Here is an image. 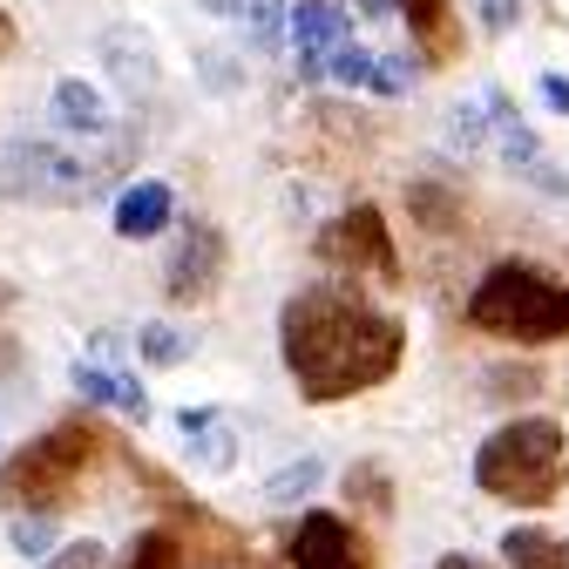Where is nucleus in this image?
<instances>
[{"label": "nucleus", "instance_id": "1", "mask_svg": "<svg viewBox=\"0 0 569 569\" xmlns=\"http://www.w3.org/2000/svg\"><path fill=\"white\" fill-rule=\"evenodd\" d=\"M278 346H284V373L299 380L306 400H346L380 387L400 367L407 332L400 319H387L346 284H306V292L284 299Z\"/></svg>", "mask_w": 569, "mask_h": 569}, {"label": "nucleus", "instance_id": "2", "mask_svg": "<svg viewBox=\"0 0 569 569\" xmlns=\"http://www.w3.org/2000/svg\"><path fill=\"white\" fill-rule=\"evenodd\" d=\"M562 475H569V435H562V420H542V413L502 420L475 448V488L495 495V502H516V509L556 502Z\"/></svg>", "mask_w": 569, "mask_h": 569}, {"label": "nucleus", "instance_id": "3", "mask_svg": "<svg viewBox=\"0 0 569 569\" xmlns=\"http://www.w3.org/2000/svg\"><path fill=\"white\" fill-rule=\"evenodd\" d=\"M468 326H481L495 339L549 346V339L569 332V284H556L536 264H495L468 292Z\"/></svg>", "mask_w": 569, "mask_h": 569}, {"label": "nucleus", "instance_id": "4", "mask_svg": "<svg viewBox=\"0 0 569 569\" xmlns=\"http://www.w3.org/2000/svg\"><path fill=\"white\" fill-rule=\"evenodd\" d=\"M109 183V157L68 150L54 136H8L0 142V197L14 203H82Z\"/></svg>", "mask_w": 569, "mask_h": 569}, {"label": "nucleus", "instance_id": "5", "mask_svg": "<svg viewBox=\"0 0 569 569\" xmlns=\"http://www.w3.org/2000/svg\"><path fill=\"white\" fill-rule=\"evenodd\" d=\"M82 461H89V435L82 427H54V435H41L34 448H21V455H8V495L21 502H54V495L68 488V475H82Z\"/></svg>", "mask_w": 569, "mask_h": 569}, {"label": "nucleus", "instance_id": "6", "mask_svg": "<svg viewBox=\"0 0 569 569\" xmlns=\"http://www.w3.org/2000/svg\"><path fill=\"white\" fill-rule=\"evenodd\" d=\"M218 278H224V238L218 224H183L177 251H170V271H163V292L177 306H197L218 292Z\"/></svg>", "mask_w": 569, "mask_h": 569}, {"label": "nucleus", "instance_id": "7", "mask_svg": "<svg viewBox=\"0 0 569 569\" xmlns=\"http://www.w3.org/2000/svg\"><path fill=\"white\" fill-rule=\"evenodd\" d=\"M284 556H292V569H367L360 556V536H352L339 516L312 509L292 522V536H284Z\"/></svg>", "mask_w": 569, "mask_h": 569}, {"label": "nucleus", "instance_id": "8", "mask_svg": "<svg viewBox=\"0 0 569 569\" xmlns=\"http://www.w3.org/2000/svg\"><path fill=\"white\" fill-rule=\"evenodd\" d=\"M319 251L339 258V264H373L380 278H393V244H387V224H380L373 203H352L346 218L319 238Z\"/></svg>", "mask_w": 569, "mask_h": 569}, {"label": "nucleus", "instance_id": "9", "mask_svg": "<svg viewBox=\"0 0 569 569\" xmlns=\"http://www.w3.org/2000/svg\"><path fill=\"white\" fill-rule=\"evenodd\" d=\"M177 435H183V448H190V468L231 475V461H238V427H231L224 407H183V413H177Z\"/></svg>", "mask_w": 569, "mask_h": 569}, {"label": "nucleus", "instance_id": "10", "mask_svg": "<svg viewBox=\"0 0 569 569\" xmlns=\"http://www.w3.org/2000/svg\"><path fill=\"white\" fill-rule=\"evenodd\" d=\"M284 41H292V54L326 61L339 41H352V21H346L339 0H292V8H284Z\"/></svg>", "mask_w": 569, "mask_h": 569}, {"label": "nucleus", "instance_id": "11", "mask_svg": "<svg viewBox=\"0 0 569 569\" xmlns=\"http://www.w3.org/2000/svg\"><path fill=\"white\" fill-rule=\"evenodd\" d=\"M102 61H109V76L122 96H150L157 89V48L142 28H109L102 34Z\"/></svg>", "mask_w": 569, "mask_h": 569}, {"label": "nucleus", "instance_id": "12", "mask_svg": "<svg viewBox=\"0 0 569 569\" xmlns=\"http://www.w3.org/2000/svg\"><path fill=\"white\" fill-rule=\"evenodd\" d=\"M170 218H177V190L157 177H142L116 197V238H157Z\"/></svg>", "mask_w": 569, "mask_h": 569}, {"label": "nucleus", "instance_id": "13", "mask_svg": "<svg viewBox=\"0 0 569 569\" xmlns=\"http://www.w3.org/2000/svg\"><path fill=\"white\" fill-rule=\"evenodd\" d=\"M54 122L68 136H82V142H102L109 136V96L96 82H82V76H61L54 82Z\"/></svg>", "mask_w": 569, "mask_h": 569}, {"label": "nucleus", "instance_id": "14", "mask_svg": "<svg viewBox=\"0 0 569 569\" xmlns=\"http://www.w3.org/2000/svg\"><path fill=\"white\" fill-rule=\"evenodd\" d=\"M481 102H488V136H495V157H502L509 170H529V177H536V170H542V142H536V129H529V122H522L502 96H481Z\"/></svg>", "mask_w": 569, "mask_h": 569}, {"label": "nucleus", "instance_id": "15", "mask_svg": "<svg viewBox=\"0 0 569 569\" xmlns=\"http://www.w3.org/2000/svg\"><path fill=\"white\" fill-rule=\"evenodd\" d=\"M502 562H509V569H569V536H549V529H502Z\"/></svg>", "mask_w": 569, "mask_h": 569}, {"label": "nucleus", "instance_id": "16", "mask_svg": "<svg viewBox=\"0 0 569 569\" xmlns=\"http://www.w3.org/2000/svg\"><path fill=\"white\" fill-rule=\"evenodd\" d=\"M319 481H326V461H319V455H299V461H284V468L264 481V502H271V509H292V502H306Z\"/></svg>", "mask_w": 569, "mask_h": 569}, {"label": "nucleus", "instance_id": "17", "mask_svg": "<svg viewBox=\"0 0 569 569\" xmlns=\"http://www.w3.org/2000/svg\"><path fill=\"white\" fill-rule=\"evenodd\" d=\"M190 346H197V339H190V332H177L170 319H150V326L136 332V352H142L150 367H183V360H190Z\"/></svg>", "mask_w": 569, "mask_h": 569}, {"label": "nucleus", "instance_id": "18", "mask_svg": "<svg viewBox=\"0 0 569 569\" xmlns=\"http://www.w3.org/2000/svg\"><path fill=\"white\" fill-rule=\"evenodd\" d=\"M326 76H332L339 89H367V82H373V54H367L360 41H339V48L326 54Z\"/></svg>", "mask_w": 569, "mask_h": 569}, {"label": "nucleus", "instance_id": "19", "mask_svg": "<svg viewBox=\"0 0 569 569\" xmlns=\"http://www.w3.org/2000/svg\"><path fill=\"white\" fill-rule=\"evenodd\" d=\"M448 142H455L461 157H475L481 142H488V102H461V109L448 116Z\"/></svg>", "mask_w": 569, "mask_h": 569}, {"label": "nucleus", "instance_id": "20", "mask_svg": "<svg viewBox=\"0 0 569 569\" xmlns=\"http://www.w3.org/2000/svg\"><path fill=\"white\" fill-rule=\"evenodd\" d=\"M284 8H292V0H251V8H244V34H251V48H278V34H284Z\"/></svg>", "mask_w": 569, "mask_h": 569}, {"label": "nucleus", "instance_id": "21", "mask_svg": "<svg viewBox=\"0 0 569 569\" xmlns=\"http://www.w3.org/2000/svg\"><path fill=\"white\" fill-rule=\"evenodd\" d=\"M413 76H420V68H413V54H373V96H407L413 89Z\"/></svg>", "mask_w": 569, "mask_h": 569}, {"label": "nucleus", "instance_id": "22", "mask_svg": "<svg viewBox=\"0 0 569 569\" xmlns=\"http://www.w3.org/2000/svg\"><path fill=\"white\" fill-rule=\"evenodd\" d=\"M8 542H14V556H54V522L48 516H14V529H8Z\"/></svg>", "mask_w": 569, "mask_h": 569}, {"label": "nucleus", "instance_id": "23", "mask_svg": "<svg viewBox=\"0 0 569 569\" xmlns=\"http://www.w3.org/2000/svg\"><path fill=\"white\" fill-rule=\"evenodd\" d=\"M109 407L129 413V420H150V393H142L136 373H109Z\"/></svg>", "mask_w": 569, "mask_h": 569}, {"label": "nucleus", "instance_id": "24", "mask_svg": "<svg viewBox=\"0 0 569 569\" xmlns=\"http://www.w3.org/2000/svg\"><path fill=\"white\" fill-rule=\"evenodd\" d=\"M41 569H109V549L82 536V542H61V549H54V556H48Z\"/></svg>", "mask_w": 569, "mask_h": 569}, {"label": "nucleus", "instance_id": "25", "mask_svg": "<svg viewBox=\"0 0 569 569\" xmlns=\"http://www.w3.org/2000/svg\"><path fill=\"white\" fill-rule=\"evenodd\" d=\"M170 556H177V549H170L163 529H142L136 549H129V569H170Z\"/></svg>", "mask_w": 569, "mask_h": 569}, {"label": "nucleus", "instance_id": "26", "mask_svg": "<svg viewBox=\"0 0 569 569\" xmlns=\"http://www.w3.org/2000/svg\"><path fill=\"white\" fill-rule=\"evenodd\" d=\"M393 8H407L413 34H441V14H448V0H393Z\"/></svg>", "mask_w": 569, "mask_h": 569}, {"label": "nucleus", "instance_id": "27", "mask_svg": "<svg viewBox=\"0 0 569 569\" xmlns=\"http://www.w3.org/2000/svg\"><path fill=\"white\" fill-rule=\"evenodd\" d=\"M516 14H522L516 0H481V21H488L495 34H502V28H516Z\"/></svg>", "mask_w": 569, "mask_h": 569}, {"label": "nucleus", "instance_id": "28", "mask_svg": "<svg viewBox=\"0 0 569 569\" xmlns=\"http://www.w3.org/2000/svg\"><path fill=\"white\" fill-rule=\"evenodd\" d=\"M536 89H542V102H549L556 116H569V76H542Z\"/></svg>", "mask_w": 569, "mask_h": 569}, {"label": "nucleus", "instance_id": "29", "mask_svg": "<svg viewBox=\"0 0 569 569\" xmlns=\"http://www.w3.org/2000/svg\"><path fill=\"white\" fill-rule=\"evenodd\" d=\"M427 569H488V562H481V556H468V549H448V556H435Z\"/></svg>", "mask_w": 569, "mask_h": 569}, {"label": "nucleus", "instance_id": "30", "mask_svg": "<svg viewBox=\"0 0 569 569\" xmlns=\"http://www.w3.org/2000/svg\"><path fill=\"white\" fill-rule=\"evenodd\" d=\"M251 0H203V14H218V21H244Z\"/></svg>", "mask_w": 569, "mask_h": 569}, {"label": "nucleus", "instance_id": "31", "mask_svg": "<svg viewBox=\"0 0 569 569\" xmlns=\"http://www.w3.org/2000/svg\"><path fill=\"white\" fill-rule=\"evenodd\" d=\"M360 14H367V21H387V14H393V0H360Z\"/></svg>", "mask_w": 569, "mask_h": 569}, {"label": "nucleus", "instance_id": "32", "mask_svg": "<svg viewBox=\"0 0 569 569\" xmlns=\"http://www.w3.org/2000/svg\"><path fill=\"white\" fill-rule=\"evenodd\" d=\"M8 48H14V28H8V14H0V61H8Z\"/></svg>", "mask_w": 569, "mask_h": 569}]
</instances>
